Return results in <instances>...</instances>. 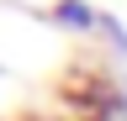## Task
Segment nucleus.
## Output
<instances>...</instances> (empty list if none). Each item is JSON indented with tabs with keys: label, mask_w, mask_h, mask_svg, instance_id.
<instances>
[{
	"label": "nucleus",
	"mask_w": 127,
	"mask_h": 121,
	"mask_svg": "<svg viewBox=\"0 0 127 121\" xmlns=\"http://www.w3.org/2000/svg\"><path fill=\"white\" fill-rule=\"evenodd\" d=\"M58 26H69V32H101L106 11H95L90 0H53V11H48Z\"/></svg>",
	"instance_id": "1"
}]
</instances>
